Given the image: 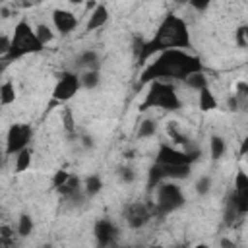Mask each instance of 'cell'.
Instances as JSON below:
<instances>
[{"label":"cell","mask_w":248,"mask_h":248,"mask_svg":"<svg viewBox=\"0 0 248 248\" xmlns=\"http://www.w3.org/2000/svg\"><path fill=\"white\" fill-rule=\"evenodd\" d=\"M79 141H81V145H83V147H85V149H91V147H93V145H95V140H93V138H91V136H89V134H83V136H81V140H79Z\"/></svg>","instance_id":"37"},{"label":"cell","mask_w":248,"mask_h":248,"mask_svg":"<svg viewBox=\"0 0 248 248\" xmlns=\"http://www.w3.org/2000/svg\"><path fill=\"white\" fill-rule=\"evenodd\" d=\"M190 6H192L194 10H198V12H205V10L209 8V0H192Z\"/></svg>","instance_id":"36"},{"label":"cell","mask_w":248,"mask_h":248,"mask_svg":"<svg viewBox=\"0 0 248 248\" xmlns=\"http://www.w3.org/2000/svg\"><path fill=\"white\" fill-rule=\"evenodd\" d=\"M246 151H248V138H244V140H242V145H240V155H246Z\"/></svg>","instance_id":"41"},{"label":"cell","mask_w":248,"mask_h":248,"mask_svg":"<svg viewBox=\"0 0 248 248\" xmlns=\"http://www.w3.org/2000/svg\"><path fill=\"white\" fill-rule=\"evenodd\" d=\"M62 126L68 134H74V130H76V120H74V112L70 107L62 108Z\"/></svg>","instance_id":"27"},{"label":"cell","mask_w":248,"mask_h":248,"mask_svg":"<svg viewBox=\"0 0 248 248\" xmlns=\"http://www.w3.org/2000/svg\"><path fill=\"white\" fill-rule=\"evenodd\" d=\"M194 248H209V246H207V244H203V242H198Z\"/></svg>","instance_id":"44"},{"label":"cell","mask_w":248,"mask_h":248,"mask_svg":"<svg viewBox=\"0 0 248 248\" xmlns=\"http://www.w3.org/2000/svg\"><path fill=\"white\" fill-rule=\"evenodd\" d=\"M43 248H52V244H45V246H43Z\"/></svg>","instance_id":"45"},{"label":"cell","mask_w":248,"mask_h":248,"mask_svg":"<svg viewBox=\"0 0 248 248\" xmlns=\"http://www.w3.org/2000/svg\"><path fill=\"white\" fill-rule=\"evenodd\" d=\"M0 248H2V244H0Z\"/></svg>","instance_id":"49"},{"label":"cell","mask_w":248,"mask_h":248,"mask_svg":"<svg viewBox=\"0 0 248 248\" xmlns=\"http://www.w3.org/2000/svg\"><path fill=\"white\" fill-rule=\"evenodd\" d=\"M78 78H79V85L83 89H95L99 85V81H101L99 72H81Z\"/></svg>","instance_id":"21"},{"label":"cell","mask_w":248,"mask_h":248,"mask_svg":"<svg viewBox=\"0 0 248 248\" xmlns=\"http://www.w3.org/2000/svg\"><path fill=\"white\" fill-rule=\"evenodd\" d=\"M149 107H159L163 110H176L180 108V99L172 83L169 81H151L149 91L145 93V101L141 103L140 110H145Z\"/></svg>","instance_id":"4"},{"label":"cell","mask_w":248,"mask_h":248,"mask_svg":"<svg viewBox=\"0 0 248 248\" xmlns=\"http://www.w3.org/2000/svg\"><path fill=\"white\" fill-rule=\"evenodd\" d=\"M52 23H54V27H56L58 33L68 35L70 31L76 29L78 17H76L72 12H68V10H54V12H52Z\"/></svg>","instance_id":"11"},{"label":"cell","mask_w":248,"mask_h":248,"mask_svg":"<svg viewBox=\"0 0 248 248\" xmlns=\"http://www.w3.org/2000/svg\"><path fill=\"white\" fill-rule=\"evenodd\" d=\"M116 172H118L120 182H124V184H130V182L136 180V172H134V169H130V167H118Z\"/></svg>","instance_id":"29"},{"label":"cell","mask_w":248,"mask_h":248,"mask_svg":"<svg viewBox=\"0 0 248 248\" xmlns=\"http://www.w3.org/2000/svg\"><path fill=\"white\" fill-rule=\"evenodd\" d=\"M81 190V180L76 176V174H70L68 176V180L60 186V188H56V192L60 194V196H64V198H72L76 192H79Z\"/></svg>","instance_id":"17"},{"label":"cell","mask_w":248,"mask_h":248,"mask_svg":"<svg viewBox=\"0 0 248 248\" xmlns=\"http://www.w3.org/2000/svg\"><path fill=\"white\" fill-rule=\"evenodd\" d=\"M200 151L198 149H176L172 145L161 143L155 163L157 165H192L198 159Z\"/></svg>","instance_id":"6"},{"label":"cell","mask_w":248,"mask_h":248,"mask_svg":"<svg viewBox=\"0 0 248 248\" xmlns=\"http://www.w3.org/2000/svg\"><path fill=\"white\" fill-rule=\"evenodd\" d=\"M76 66L83 72H99L101 66V56L97 50H83L78 58H76Z\"/></svg>","instance_id":"12"},{"label":"cell","mask_w":248,"mask_h":248,"mask_svg":"<svg viewBox=\"0 0 248 248\" xmlns=\"http://www.w3.org/2000/svg\"><path fill=\"white\" fill-rule=\"evenodd\" d=\"M31 231H33V219L27 213H21L19 215V221H17V234L21 238H25V236L31 234Z\"/></svg>","instance_id":"26"},{"label":"cell","mask_w":248,"mask_h":248,"mask_svg":"<svg viewBox=\"0 0 248 248\" xmlns=\"http://www.w3.org/2000/svg\"><path fill=\"white\" fill-rule=\"evenodd\" d=\"M157 165V163H155ZM161 178L169 180V178H188L190 176V165H157Z\"/></svg>","instance_id":"14"},{"label":"cell","mask_w":248,"mask_h":248,"mask_svg":"<svg viewBox=\"0 0 248 248\" xmlns=\"http://www.w3.org/2000/svg\"><path fill=\"white\" fill-rule=\"evenodd\" d=\"M176 248H184V246H176Z\"/></svg>","instance_id":"47"},{"label":"cell","mask_w":248,"mask_h":248,"mask_svg":"<svg viewBox=\"0 0 248 248\" xmlns=\"http://www.w3.org/2000/svg\"><path fill=\"white\" fill-rule=\"evenodd\" d=\"M93 234L99 242V248H107L112 244V240L116 236V227L110 219H99L93 225Z\"/></svg>","instance_id":"10"},{"label":"cell","mask_w":248,"mask_h":248,"mask_svg":"<svg viewBox=\"0 0 248 248\" xmlns=\"http://www.w3.org/2000/svg\"><path fill=\"white\" fill-rule=\"evenodd\" d=\"M12 39V46H10V52L6 56L8 62L19 58V56H25V54H31V52H39L43 50V45L37 41L35 37V31L31 29V25L27 21H19L14 29V35L10 37Z\"/></svg>","instance_id":"5"},{"label":"cell","mask_w":248,"mask_h":248,"mask_svg":"<svg viewBox=\"0 0 248 248\" xmlns=\"http://www.w3.org/2000/svg\"><path fill=\"white\" fill-rule=\"evenodd\" d=\"M200 108H202L203 112L217 108V99L213 97V93H211L209 87H203V89L200 91Z\"/></svg>","instance_id":"19"},{"label":"cell","mask_w":248,"mask_h":248,"mask_svg":"<svg viewBox=\"0 0 248 248\" xmlns=\"http://www.w3.org/2000/svg\"><path fill=\"white\" fill-rule=\"evenodd\" d=\"M246 95H248V83H246V81H238V83H236V95H234V97H236L238 101H244Z\"/></svg>","instance_id":"35"},{"label":"cell","mask_w":248,"mask_h":248,"mask_svg":"<svg viewBox=\"0 0 248 248\" xmlns=\"http://www.w3.org/2000/svg\"><path fill=\"white\" fill-rule=\"evenodd\" d=\"M124 157H126V159H132V157H134V151H126Z\"/></svg>","instance_id":"43"},{"label":"cell","mask_w":248,"mask_h":248,"mask_svg":"<svg viewBox=\"0 0 248 248\" xmlns=\"http://www.w3.org/2000/svg\"><path fill=\"white\" fill-rule=\"evenodd\" d=\"M0 236H2V238H10V236H12V229L6 227V225H2V227H0Z\"/></svg>","instance_id":"39"},{"label":"cell","mask_w":248,"mask_h":248,"mask_svg":"<svg viewBox=\"0 0 248 248\" xmlns=\"http://www.w3.org/2000/svg\"><path fill=\"white\" fill-rule=\"evenodd\" d=\"M10 46H12V39H10L8 35H0V58L8 56Z\"/></svg>","instance_id":"34"},{"label":"cell","mask_w":248,"mask_h":248,"mask_svg":"<svg viewBox=\"0 0 248 248\" xmlns=\"http://www.w3.org/2000/svg\"><path fill=\"white\" fill-rule=\"evenodd\" d=\"M33 31H35V37H37V41H39L43 46L54 39V33H52V29H50L48 25H45V23H39V25H37Z\"/></svg>","instance_id":"25"},{"label":"cell","mask_w":248,"mask_h":248,"mask_svg":"<svg viewBox=\"0 0 248 248\" xmlns=\"http://www.w3.org/2000/svg\"><path fill=\"white\" fill-rule=\"evenodd\" d=\"M184 194L182 190L174 184V182H169V180H163L161 184L155 186V203L149 205V211H151V217L153 215H167V213H172L176 211L178 207L184 205Z\"/></svg>","instance_id":"3"},{"label":"cell","mask_w":248,"mask_h":248,"mask_svg":"<svg viewBox=\"0 0 248 248\" xmlns=\"http://www.w3.org/2000/svg\"><path fill=\"white\" fill-rule=\"evenodd\" d=\"M219 246H221V248H236V244H234L232 240H229V238H221Z\"/></svg>","instance_id":"40"},{"label":"cell","mask_w":248,"mask_h":248,"mask_svg":"<svg viewBox=\"0 0 248 248\" xmlns=\"http://www.w3.org/2000/svg\"><path fill=\"white\" fill-rule=\"evenodd\" d=\"M190 46V33L188 25L180 16L169 14L161 21L155 37L143 45V50L140 54V62H145L151 58L155 52H165V50H182Z\"/></svg>","instance_id":"2"},{"label":"cell","mask_w":248,"mask_h":248,"mask_svg":"<svg viewBox=\"0 0 248 248\" xmlns=\"http://www.w3.org/2000/svg\"><path fill=\"white\" fill-rule=\"evenodd\" d=\"M107 21H108V10H107V6H105V4H97V6L93 8V12L89 14V17H87L85 31L99 29V27H103Z\"/></svg>","instance_id":"13"},{"label":"cell","mask_w":248,"mask_h":248,"mask_svg":"<svg viewBox=\"0 0 248 248\" xmlns=\"http://www.w3.org/2000/svg\"><path fill=\"white\" fill-rule=\"evenodd\" d=\"M209 190H211V178L209 176H202V178L196 180V192L200 196H205Z\"/></svg>","instance_id":"31"},{"label":"cell","mask_w":248,"mask_h":248,"mask_svg":"<svg viewBox=\"0 0 248 248\" xmlns=\"http://www.w3.org/2000/svg\"><path fill=\"white\" fill-rule=\"evenodd\" d=\"M227 107H229L231 110H238V108H240V101H238L234 95H231V97L227 99Z\"/></svg>","instance_id":"38"},{"label":"cell","mask_w":248,"mask_h":248,"mask_svg":"<svg viewBox=\"0 0 248 248\" xmlns=\"http://www.w3.org/2000/svg\"><path fill=\"white\" fill-rule=\"evenodd\" d=\"M68 176H70V172H68V170H64V169L56 170V172H54V176H52V186H54V190H56V188H60V186L68 180Z\"/></svg>","instance_id":"33"},{"label":"cell","mask_w":248,"mask_h":248,"mask_svg":"<svg viewBox=\"0 0 248 248\" xmlns=\"http://www.w3.org/2000/svg\"><path fill=\"white\" fill-rule=\"evenodd\" d=\"M225 149H227V143L221 136H211L209 140V155L211 159H221L225 155Z\"/></svg>","instance_id":"20"},{"label":"cell","mask_w":248,"mask_h":248,"mask_svg":"<svg viewBox=\"0 0 248 248\" xmlns=\"http://www.w3.org/2000/svg\"><path fill=\"white\" fill-rule=\"evenodd\" d=\"M240 190H248V174L244 170H238L234 176V192H240Z\"/></svg>","instance_id":"30"},{"label":"cell","mask_w":248,"mask_h":248,"mask_svg":"<svg viewBox=\"0 0 248 248\" xmlns=\"http://www.w3.org/2000/svg\"><path fill=\"white\" fill-rule=\"evenodd\" d=\"M229 203L236 209V213L242 217L248 213V190H240V192H234L229 200Z\"/></svg>","instance_id":"16"},{"label":"cell","mask_w":248,"mask_h":248,"mask_svg":"<svg viewBox=\"0 0 248 248\" xmlns=\"http://www.w3.org/2000/svg\"><path fill=\"white\" fill-rule=\"evenodd\" d=\"M167 134L170 136V141H174V143H182V145H186V143H188V140L178 132L176 122H169V124H167Z\"/></svg>","instance_id":"28"},{"label":"cell","mask_w":248,"mask_h":248,"mask_svg":"<svg viewBox=\"0 0 248 248\" xmlns=\"http://www.w3.org/2000/svg\"><path fill=\"white\" fill-rule=\"evenodd\" d=\"M236 45L240 48H246L248 46V27L246 25H240L236 29Z\"/></svg>","instance_id":"32"},{"label":"cell","mask_w":248,"mask_h":248,"mask_svg":"<svg viewBox=\"0 0 248 248\" xmlns=\"http://www.w3.org/2000/svg\"><path fill=\"white\" fill-rule=\"evenodd\" d=\"M157 132V122L153 118H145L138 126V138H151Z\"/></svg>","instance_id":"23"},{"label":"cell","mask_w":248,"mask_h":248,"mask_svg":"<svg viewBox=\"0 0 248 248\" xmlns=\"http://www.w3.org/2000/svg\"><path fill=\"white\" fill-rule=\"evenodd\" d=\"M29 165H31V149L25 147V149H21V151L16 155V172L27 170Z\"/></svg>","instance_id":"24"},{"label":"cell","mask_w":248,"mask_h":248,"mask_svg":"<svg viewBox=\"0 0 248 248\" xmlns=\"http://www.w3.org/2000/svg\"><path fill=\"white\" fill-rule=\"evenodd\" d=\"M16 101V87L12 81H4L0 85V103L2 105H12Z\"/></svg>","instance_id":"22"},{"label":"cell","mask_w":248,"mask_h":248,"mask_svg":"<svg viewBox=\"0 0 248 248\" xmlns=\"http://www.w3.org/2000/svg\"><path fill=\"white\" fill-rule=\"evenodd\" d=\"M184 83H186L190 89L202 91L203 87H207V78H205L203 72H194V74H190L188 78H184Z\"/></svg>","instance_id":"18"},{"label":"cell","mask_w":248,"mask_h":248,"mask_svg":"<svg viewBox=\"0 0 248 248\" xmlns=\"http://www.w3.org/2000/svg\"><path fill=\"white\" fill-rule=\"evenodd\" d=\"M124 248H130V246H124Z\"/></svg>","instance_id":"48"},{"label":"cell","mask_w":248,"mask_h":248,"mask_svg":"<svg viewBox=\"0 0 248 248\" xmlns=\"http://www.w3.org/2000/svg\"><path fill=\"white\" fill-rule=\"evenodd\" d=\"M81 188H83V194H85L87 198H93V196H97V194L103 190V180H101L99 174H89V176L83 180Z\"/></svg>","instance_id":"15"},{"label":"cell","mask_w":248,"mask_h":248,"mask_svg":"<svg viewBox=\"0 0 248 248\" xmlns=\"http://www.w3.org/2000/svg\"><path fill=\"white\" fill-rule=\"evenodd\" d=\"M194 72H202V60L184 50H165L155 62H151L140 76V83L163 81V79H184Z\"/></svg>","instance_id":"1"},{"label":"cell","mask_w":248,"mask_h":248,"mask_svg":"<svg viewBox=\"0 0 248 248\" xmlns=\"http://www.w3.org/2000/svg\"><path fill=\"white\" fill-rule=\"evenodd\" d=\"M4 155H6V151H4L2 145H0V167H2V163H4Z\"/></svg>","instance_id":"42"},{"label":"cell","mask_w":248,"mask_h":248,"mask_svg":"<svg viewBox=\"0 0 248 248\" xmlns=\"http://www.w3.org/2000/svg\"><path fill=\"white\" fill-rule=\"evenodd\" d=\"M124 219L128 223L130 229H141L149 219H151V211L149 205L141 203V202H134L130 205H126L124 209Z\"/></svg>","instance_id":"9"},{"label":"cell","mask_w":248,"mask_h":248,"mask_svg":"<svg viewBox=\"0 0 248 248\" xmlns=\"http://www.w3.org/2000/svg\"><path fill=\"white\" fill-rule=\"evenodd\" d=\"M79 87L81 85H79L78 74H74V72H62L60 78H58V81H56V85H54L52 97H54V101H60V103L70 101L78 93Z\"/></svg>","instance_id":"8"},{"label":"cell","mask_w":248,"mask_h":248,"mask_svg":"<svg viewBox=\"0 0 248 248\" xmlns=\"http://www.w3.org/2000/svg\"><path fill=\"white\" fill-rule=\"evenodd\" d=\"M33 130L29 124H12L6 134V155H17L31 141Z\"/></svg>","instance_id":"7"},{"label":"cell","mask_w":248,"mask_h":248,"mask_svg":"<svg viewBox=\"0 0 248 248\" xmlns=\"http://www.w3.org/2000/svg\"><path fill=\"white\" fill-rule=\"evenodd\" d=\"M151 248H163V246H151Z\"/></svg>","instance_id":"46"}]
</instances>
